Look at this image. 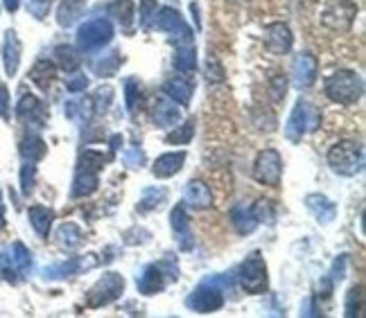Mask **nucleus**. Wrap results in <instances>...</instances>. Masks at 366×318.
I'll list each match as a JSON object with an SVG mask.
<instances>
[{"label":"nucleus","instance_id":"obj_30","mask_svg":"<svg viewBox=\"0 0 366 318\" xmlns=\"http://www.w3.org/2000/svg\"><path fill=\"white\" fill-rule=\"evenodd\" d=\"M54 61H57V66H59L61 70L75 72L79 68V63H81V56L72 45H59L54 50Z\"/></svg>","mask_w":366,"mask_h":318},{"label":"nucleus","instance_id":"obj_39","mask_svg":"<svg viewBox=\"0 0 366 318\" xmlns=\"http://www.w3.org/2000/svg\"><path fill=\"white\" fill-rule=\"evenodd\" d=\"M251 212H254V217H256V222H267L270 224L272 219H274V206H272V201H265V199H260L254 208H251Z\"/></svg>","mask_w":366,"mask_h":318},{"label":"nucleus","instance_id":"obj_21","mask_svg":"<svg viewBox=\"0 0 366 318\" xmlns=\"http://www.w3.org/2000/svg\"><path fill=\"white\" fill-rule=\"evenodd\" d=\"M305 206L321 224H330L337 215V206L330 199H325L323 194H310V197H305Z\"/></svg>","mask_w":366,"mask_h":318},{"label":"nucleus","instance_id":"obj_19","mask_svg":"<svg viewBox=\"0 0 366 318\" xmlns=\"http://www.w3.org/2000/svg\"><path fill=\"white\" fill-rule=\"evenodd\" d=\"M3 59H5V72L10 77H14L16 70H19V63H21V41H19V36H16L14 30L5 32Z\"/></svg>","mask_w":366,"mask_h":318},{"label":"nucleus","instance_id":"obj_8","mask_svg":"<svg viewBox=\"0 0 366 318\" xmlns=\"http://www.w3.org/2000/svg\"><path fill=\"white\" fill-rule=\"evenodd\" d=\"M355 16H357V7L353 0H330L321 14V21L325 28L346 32L351 30Z\"/></svg>","mask_w":366,"mask_h":318},{"label":"nucleus","instance_id":"obj_10","mask_svg":"<svg viewBox=\"0 0 366 318\" xmlns=\"http://www.w3.org/2000/svg\"><path fill=\"white\" fill-rule=\"evenodd\" d=\"M185 305L192 307L194 312H199V314L217 312V309L224 305V296H222V289L217 287V280L201 282L199 287L192 291V296L185 300Z\"/></svg>","mask_w":366,"mask_h":318},{"label":"nucleus","instance_id":"obj_32","mask_svg":"<svg viewBox=\"0 0 366 318\" xmlns=\"http://www.w3.org/2000/svg\"><path fill=\"white\" fill-rule=\"evenodd\" d=\"M165 199H167V192L163 190V187H148V190L143 192L141 203H138V210L148 212L154 208H161V203H165Z\"/></svg>","mask_w":366,"mask_h":318},{"label":"nucleus","instance_id":"obj_5","mask_svg":"<svg viewBox=\"0 0 366 318\" xmlns=\"http://www.w3.org/2000/svg\"><path fill=\"white\" fill-rule=\"evenodd\" d=\"M125 291V278L118 273H104L86 293V305L88 307H102L113 303L116 298H120V293Z\"/></svg>","mask_w":366,"mask_h":318},{"label":"nucleus","instance_id":"obj_49","mask_svg":"<svg viewBox=\"0 0 366 318\" xmlns=\"http://www.w3.org/2000/svg\"><path fill=\"white\" fill-rule=\"evenodd\" d=\"M5 228V206H3V192H0V231Z\"/></svg>","mask_w":366,"mask_h":318},{"label":"nucleus","instance_id":"obj_44","mask_svg":"<svg viewBox=\"0 0 366 318\" xmlns=\"http://www.w3.org/2000/svg\"><path fill=\"white\" fill-rule=\"evenodd\" d=\"M145 162V153L141 149H136V147H132L127 153H125V165L127 167H141Z\"/></svg>","mask_w":366,"mask_h":318},{"label":"nucleus","instance_id":"obj_33","mask_svg":"<svg viewBox=\"0 0 366 318\" xmlns=\"http://www.w3.org/2000/svg\"><path fill=\"white\" fill-rule=\"evenodd\" d=\"M111 12H113V16H116V19L122 23V25H132L136 5L132 3V0H113Z\"/></svg>","mask_w":366,"mask_h":318},{"label":"nucleus","instance_id":"obj_40","mask_svg":"<svg viewBox=\"0 0 366 318\" xmlns=\"http://www.w3.org/2000/svg\"><path fill=\"white\" fill-rule=\"evenodd\" d=\"M156 14H159V3L156 0H143L141 5V21L145 28L154 25V21H156Z\"/></svg>","mask_w":366,"mask_h":318},{"label":"nucleus","instance_id":"obj_42","mask_svg":"<svg viewBox=\"0 0 366 318\" xmlns=\"http://www.w3.org/2000/svg\"><path fill=\"white\" fill-rule=\"evenodd\" d=\"M270 93H272V97H274L276 102H281L283 97H285V93H287V79H285L283 75L272 77V81H270Z\"/></svg>","mask_w":366,"mask_h":318},{"label":"nucleus","instance_id":"obj_48","mask_svg":"<svg viewBox=\"0 0 366 318\" xmlns=\"http://www.w3.org/2000/svg\"><path fill=\"white\" fill-rule=\"evenodd\" d=\"M5 7H7V12H16L19 10V5H21V0H3Z\"/></svg>","mask_w":366,"mask_h":318},{"label":"nucleus","instance_id":"obj_18","mask_svg":"<svg viewBox=\"0 0 366 318\" xmlns=\"http://www.w3.org/2000/svg\"><path fill=\"white\" fill-rule=\"evenodd\" d=\"M174 68L179 72H194V68H197V50H194L192 39H179L176 41Z\"/></svg>","mask_w":366,"mask_h":318},{"label":"nucleus","instance_id":"obj_27","mask_svg":"<svg viewBox=\"0 0 366 318\" xmlns=\"http://www.w3.org/2000/svg\"><path fill=\"white\" fill-rule=\"evenodd\" d=\"M30 79L34 81L39 88L48 91V86H50L52 81L57 79V66H54V63H50V61L41 59V61L34 63V68L30 70Z\"/></svg>","mask_w":366,"mask_h":318},{"label":"nucleus","instance_id":"obj_41","mask_svg":"<svg viewBox=\"0 0 366 318\" xmlns=\"http://www.w3.org/2000/svg\"><path fill=\"white\" fill-rule=\"evenodd\" d=\"M125 93H127V109L134 111L136 109V102L141 100V88H138V81L136 79H127L125 81Z\"/></svg>","mask_w":366,"mask_h":318},{"label":"nucleus","instance_id":"obj_6","mask_svg":"<svg viewBox=\"0 0 366 318\" xmlns=\"http://www.w3.org/2000/svg\"><path fill=\"white\" fill-rule=\"evenodd\" d=\"M113 39V25L107 19H91L77 30V41L81 50H97Z\"/></svg>","mask_w":366,"mask_h":318},{"label":"nucleus","instance_id":"obj_34","mask_svg":"<svg viewBox=\"0 0 366 318\" xmlns=\"http://www.w3.org/2000/svg\"><path fill=\"white\" fill-rule=\"evenodd\" d=\"M362 291H364L362 287H353L351 291H348V298H346V316L348 318L362 316V312H364V293Z\"/></svg>","mask_w":366,"mask_h":318},{"label":"nucleus","instance_id":"obj_1","mask_svg":"<svg viewBox=\"0 0 366 318\" xmlns=\"http://www.w3.org/2000/svg\"><path fill=\"white\" fill-rule=\"evenodd\" d=\"M325 95L339 104H355L364 95V81L353 70H337L325 79Z\"/></svg>","mask_w":366,"mask_h":318},{"label":"nucleus","instance_id":"obj_20","mask_svg":"<svg viewBox=\"0 0 366 318\" xmlns=\"http://www.w3.org/2000/svg\"><path fill=\"white\" fill-rule=\"evenodd\" d=\"M183 201L190 208H208L213 203V194L203 181H190L183 190Z\"/></svg>","mask_w":366,"mask_h":318},{"label":"nucleus","instance_id":"obj_14","mask_svg":"<svg viewBox=\"0 0 366 318\" xmlns=\"http://www.w3.org/2000/svg\"><path fill=\"white\" fill-rule=\"evenodd\" d=\"M154 23H156L163 32H170V34H174L179 39H192L190 28L185 25L181 14L174 12L172 7H163V10H159L156 21H154Z\"/></svg>","mask_w":366,"mask_h":318},{"label":"nucleus","instance_id":"obj_13","mask_svg":"<svg viewBox=\"0 0 366 318\" xmlns=\"http://www.w3.org/2000/svg\"><path fill=\"white\" fill-rule=\"evenodd\" d=\"M316 59L312 54H298L294 59V66H292V81H294L296 88H310L316 79Z\"/></svg>","mask_w":366,"mask_h":318},{"label":"nucleus","instance_id":"obj_29","mask_svg":"<svg viewBox=\"0 0 366 318\" xmlns=\"http://www.w3.org/2000/svg\"><path fill=\"white\" fill-rule=\"evenodd\" d=\"M231 222H233L235 228H238L240 235L254 233V228L258 226L254 212H251V208H247V206H235L231 210Z\"/></svg>","mask_w":366,"mask_h":318},{"label":"nucleus","instance_id":"obj_15","mask_svg":"<svg viewBox=\"0 0 366 318\" xmlns=\"http://www.w3.org/2000/svg\"><path fill=\"white\" fill-rule=\"evenodd\" d=\"M170 219H172V233L179 242V246H181L183 251H190L192 248V233H190V217H188V210H185V203L174 206Z\"/></svg>","mask_w":366,"mask_h":318},{"label":"nucleus","instance_id":"obj_23","mask_svg":"<svg viewBox=\"0 0 366 318\" xmlns=\"http://www.w3.org/2000/svg\"><path fill=\"white\" fill-rule=\"evenodd\" d=\"M185 162V151H176V153H163V156L154 162L152 172L156 178H170L174 176L179 169L183 167Z\"/></svg>","mask_w":366,"mask_h":318},{"label":"nucleus","instance_id":"obj_25","mask_svg":"<svg viewBox=\"0 0 366 318\" xmlns=\"http://www.w3.org/2000/svg\"><path fill=\"white\" fill-rule=\"evenodd\" d=\"M86 7V0H61L59 10H57V21L61 28H70L81 19Z\"/></svg>","mask_w":366,"mask_h":318},{"label":"nucleus","instance_id":"obj_35","mask_svg":"<svg viewBox=\"0 0 366 318\" xmlns=\"http://www.w3.org/2000/svg\"><path fill=\"white\" fill-rule=\"evenodd\" d=\"M118 52H109L107 56H100L102 61H93V70L97 72V75H102V77H109V75H113V72L118 70V66H120V59H118Z\"/></svg>","mask_w":366,"mask_h":318},{"label":"nucleus","instance_id":"obj_26","mask_svg":"<svg viewBox=\"0 0 366 318\" xmlns=\"http://www.w3.org/2000/svg\"><path fill=\"white\" fill-rule=\"evenodd\" d=\"M28 215H30V224L37 231V235L45 240L48 235H50V226L54 222V212L50 208H45V206H32Z\"/></svg>","mask_w":366,"mask_h":318},{"label":"nucleus","instance_id":"obj_2","mask_svg":"<svg viewBox=\"0 0 366 318\" xmlns=\"http://www.w3.org/2000/svg\"><path fill=\"white\" fill-rule=\"evenodd\" d=\"M328 165L341 176H355L364 167V151L355 140H341L328 151Z\"/></svg>","mask_w":366,"mask_h":318},{"label":"nucleus","instance_id":"obj_16","mask_svg":"<svg viewBox=\"0 0 366 318\" xmlns=\"http://www.w3.org/2000/svg\"><path fill=\"white\" fill-rule=\"evenodd\" d=\"M154 122H156L159 127L163 129H172L179 120H181V109L176 106L174 100H170V97L163 93L156 102H154Z\"/></svg>","mask_w":366,"mask_h":318},{"label":"nucleus","instance_id":"obj_45","mask_svg":"<svg viewBox=\"0 0 366 318\" xmlns=\"http://www.w3.org/2000/svg\"><path fill=\"white\" fill-rule=\"evenodd\" d=\"M66 86H68L70 93H79V91H84V88L88 86V79L81 77V75H75V77H70V79L66 81Z\"/></svg>","mask_w":366,"mask_h":318},{"label":"nucleus","instance_id":"obj_47","mask_svg":"<svg viewBox=\"0 0 366 318\" xmlns=\"http://www.w3.org/2000/svg\"><path fill=\"white\" fill-rule=\"evenodd\" d=\"M208 79H213V81L224 79V70L217 66V61H210V59H208Z\"/></svg>","mask_w":366,"mask_h":318},{"label":"nucleus","instance_id":"obj_11","mask_svg":"<svg viewBox=\"0 0 366 318\" xmlns=\"http://www.w3.org/2000/svg\"><path fill=\"white\" fill-rule=\"evenodd\" d=\"M172 278L176 280V275H172V271H165V264H150L143 271L141 278H138V289L145 296H154V293L165 289L167 280Z\"/></svg>","mask_w":366,"mask_h":318},{"label":"nucleus","instance_id":"obj_46","mask_svg":"<svg viewBox=\"0 0 366 318\" xmlns=\"http://www.w3.org/2000/svg\"><path fill=\"white\" fill-rule=\"evenodd\" d=\"M0 116L5 120L10 118V93H7L5 86H0Z\"/></svg>","mask_w":366,"mask_h":318},{"label":"nucleus","instance_id":"obj_9","mask_svg":"<svg viewBox=\"0 0 366 318\" xmlns=\"http://www.w3.org/2000/svg\"><path fill=\"white\" fill-rule=\"evenodd\" d=\"M281 176H283V160H281V153L276 149H263L258 153L256 158V165H254V178L258 183L263 185H270L276 187L281 183Z\"/></svg>","mask_w":366,"mask_h":318},{"label":"nucleus","instance_id":"obj_24","mask_svg":"<svg viewBox=\"0 0 366 318\" xmlns=\"http://www.w3.org/2000/svg\"><path fill=\"white\" fill-rule=\"evenodd\" d=\"M97 174L100 172H95V169L77 165L75 181H72V197H88V194H93L97 190V185H100Z\"/></svg>","mask_w":366,"mask_h":318},{"label":"nucleus","instance_id":"obj_12","mask_svg":"<svg viewBox=\"0 0 366 318\" xmlns=\"http://www.w3.org/2000/svg\"><path fill=\"white\" fill-rule=\"evenodd\" d=\"M292 43H294V36H292V30L285 25V23H274V25L267 28L265 32V45L267 50L274 54H285L292 50Z\"/></svg>","mask_w":366,"mask_h":318},{"label":"nucleus","instance_id":"obj_43","mask_svg":"<svg viewBox=\"0 0 366 318\" xmlns=\"http://www.w3.org/2000/svg\"><path fill=\"white\" fill-rule=\"evenodd\" d=\"M50 3L52 0H28V10L34 19H45L50 12Z\"/></svg>","mask_w":366,"mask_h":318},{"label":"nucleus","instance_id":"obj_3","mask_svg":"<svg viewBox=\"0 0 366 318\" xmlns=\"http://www.w3.org/2000/svg\"><path fill=\"white\" fill-rule=\"evenodd\" d=\"M319 125H321V111L310 102H298L287 120L285 136H287L292 142H298L305 134L316 131Z\"/></svg>","mask_w":366,"mask_h":318},{"label":"nucleus","instance_id":"obj_37","mask_svg":"<svg viewBox=\"0 0 366 318\" xmlns=\"http://www.w3.org/2000/svg\"><path fill=\"white\" fill-rule=\"evenodd\" d=\"M111 102H113V88H111V86L100 88V91H97V93L93 95V100H91L95 113H104V111L109 109Z\"/></svg>","mask_w":366,"mask_h":318},{"label":"nucleus","instance_id":"obj_28","mask_svg":"<svg viewBox=\"0 0 366 318\" xmlns=\"http://www.w3.org/2000/svg\"><path fill=\"white\" fill-rule=\"evenodd\" d=\"M45 142L41 140L37 134H28L26 138L21 140V156L26 158L28 162H37L45 156Z\"/></svg>","mask_w":366,"mask_h":318},{"label":"nucleus","instance_id":"obj_31","mask_svg":"<svg viewBox=\"0 0 366 318\" xmlns=\"http://www.w3.org/2000/svg\"><path fill=\"white\" fill-rule=\"evenodd\" d=\"M57 240H59L61 248H77L81 242V231L75 224H61L59 231H57Z\"/></svg>","mask_w":366,"mask_h":318},{"label":"nucleus","instance_id":"obj_36","mask_svg":"<svg viewBox=\"0 0 366 318\" xmlns=\"http://www.w3.org/2000/svg\"><path fill=\"white\" fill-rule=\"evenodd\" d=\"M34 181H37V167L34 162H26V165L21 167V190L23 194H32V190H34Z\"/></svg>","mask_w":366,"mask_h":318},{"label":"nucleus","instance_id":"obj_17","mask_svg":"<svg viewBox=\"0 0 366 318\" xmlns=\"http://www.w3.org/2000/svg\"><path fill=\"white\" fill-rule=\"evenodd\" d=\"M43 113H45L43 104H41L34 95H28V93L21 97L19 106H16V116H19L21 122H26V125H30V127L43 125V120H45Z\"/></svg>","mask_w":366,"mask_h":318},{"label":"nucleus","instance_id":"obj_4","mask_svg":"<svg viewBox=\"0 0 366 318\" xmlns=\"http://www.w3.org/2000/svg\"><path fill=\"white\" fill-rule=\"evenodd\" d=\"M238 280L244 291L263 293L267 289V264L260 253H251L238 268Z\"/></svg>","mask_w":366,"mask_h":318},{"label":"nucleus","instance_id":"obj_7","mask_svg":"<svg viewBox=\"0 0 366 318\" xmlns=\"http://www.w3.org/2000/svg\"><path fill=\"white\" fill-rule=\"evenodd\" d=\"M32 266L30 251L21 242L12 244V248L0 251V271L10 282H16V275H26Z\"/></svg>","mask_w":366,"mask_h":318},{"label":"nucleus","instance_id":"obj_22","mask_svg":"<svg viewBox=\"0 0 366 318\" xmlns=\"http://www.w3.org/2000/svg\"><path fill=\"white\" fill-rule=\"evenodd\" d=\"M163 91L170 97V100H174L176 104L181 106H188L190 100H192V81L188 77H176V79H170L165 86H163Z\"/></svg>","mask_w":366,"mask_h":318},{"label":"nucleus","instance_id":"obj_38","mask_svg":"<svg viewBox=\"0 0 366 318\" xmlns=\"http://www.w3.org/2000/svg\"><path fill=\"white\" fill-rule=\"evenodd\" d=\"M192 136H194V125L192 122H185V125L181 129H176L174 134H167L165 140L170 145H188L192 140Z\"/></svg>","mask_w":366,"mask_h":318}]
</instances>
